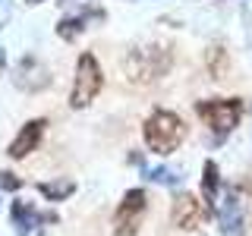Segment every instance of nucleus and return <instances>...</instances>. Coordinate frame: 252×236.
Masks as SVG:
<instances>
[{
    "label": "nucleus",
    "instance_id": "1",
    "mask_svg": "<svg viewBox=\"0 0 252 236\" xmlns=\"http://www.w3.org/2000/svg\"><path fill=\"white\" fill-rule=\"evenodd\" d=\"M173 66V57L167 47L161 44H142V47H132L123 60V73H126V82L129 85H155L161 82L164 76L170 73Z\"/></svg>",
    "mask_w": 252,
    "mask_h": 236
},
{
    "label": "nucleus",
    "instance_id": "2",
    "mask_svg": "<svg viewBox=\"0 0 252 236\" xmlns=\"http://www.w3.org/2000/svg\"><path fill=\"white\" fill-rule=\"evenodd\" d=\"M243 98H202L195 101V114L199 120L208 126L211 132V145H224L230 139V132L240 126V117H243Z\"/></svg>",
    "mask_w": 252,
    "mask_h": 236
},
{
    "label": "nucleus",
    "instance_id": "3",
    "mask_svg": "<svg viewBox=\"0 0 252 236\" xmlns=\"http://www.w3.org/2000/svg\"><path fill=\"white\" fill-rule=\"evenodd\" d=\"M186 132H189L186 123L180 120L173 110H167V107H155L152 114H148V120H145V129H142V136H145L148 151L167 157V154H173L180 145H183Z\"/></svg>",
    "mask_w": 252,
    "mask_h": 236
},
{
    "label": "nucleus",
    "instance_id": "4",
    "mask_svg": "<svg viewBox=\"0 0 252 236\" xmlns=\"http://www.w3.org/2000/svg\"><path fill=\"white\" fill-rule=\"evenodd\" d=\"M104 88V69H101V60L94 57L92 51H82L76 60V79L73 88H69V107L73 110H85L94 98Z\"/></svg>",
    "mask_w": 252,
    "mask_h": 236
},
{
    "label": "nucleus",
    "instance_id": "5",
    "mask_svg": "<svg viewBox=\"0 0 252 236\" xmlns=\"http://www.w3.org/2000/svg\"><path fill=\"white\" fill-rule=\"evenodd\" d=\"M148 211V195L145 189L136 186V189H126L120 205L114 211V236H139V227H142V217Z\"/></svg>",
    "mask_w": 252,
    "mask_h": 236
},
{
    "label": "nucleus",
    "instance_id": "6",
    "mask_svg": "<svg viewBox=\"0 0 252 236\" xmlns=\"http://www.w3.org/2000/svg\"><path fill=\"white\" fill-rule=\"evenodd\" d=\"M215 220H218V233L220 236H243L246 233V217H243V202H240V189L224 186L220 199L215 208Z\"/></svg>",
    "mask_w": 252,
    "mask_h": 236
},
{
    "label": "nucleus",
    "instance_id": "7",
    "mask_svg": "<svg viewBox=\"0 0 252 236\" xmlns=\"http://www.w3.org/2000/svg\"><path fill=\"white\" fill-rule=\"evenodd\" d=\"M16 88L26 94H38L44 88H51V69L38 54H22V60L16 63V76H13Z\"/></svg>",
    "mask_w": 252,
    "mask_h": 236
},
{
    "label": "nucleus",
    "instance_id": "8",
    "mask_svg": "<svg viewBox=\"0 0 252 236\" xmlns=\"http://www.w3.org/2000/svg\"><path fill=\"white\" fill-rule=\"evenodd\" d=\"M104 19H107L104 6L85 3V6H79L76 13H66V16L57 22V38H63V41H76L79 35H85L92 26H101Z\"/></svg>",
    "mask_w": 252,
    "mask_h": 236
},
{
    "label": "nucleus",
    "instance_id": "9",
    "mask_svg": "<svg viewBox=\"0 0 252 236\" xmlns=\"http://www.w3.org/2000/svg\"><path fill=\"white\" fill-rule=\"evenodd\" d=\"M170 220L177 230H199V224L205 220V208H202V199H195L192 192H177L173 195V205H170Z\"/></svg>",
    "mask_w": 252,
    "mask_h": 236
},
{
    "label": "nucleus",
    "instance_id": "10",
    "mask_svg": "<svg viewBox=\"0 0 252 236\" xmlns=\"http://www.w3.org/2000/svg\"><path fill=\"white\" fill-rule=\"evenodd\" d=\"M44 129H47L44 117H32L26 126H19V132H16L13 142L6 145V154H10L13 161H22V157H29L32 151H38V145H41V139H44Z\"/></svg>",
    "mask_w": 252,
    "mask_h": 236
},
{
    "label": "nucleus",
    "instance_id": "11",
    "mask_svg": "<svg viewBox=\"0 0 252 236\" xmlns=\"http://www.w3.org/2000/svg\"><path fill=\"white\" fill-rule=\"evenodd\" d=\"M10 217H13L16 236H29L35 227H41V224H57V220H60L54 211H38L35 205H29V202H22V199H13V202H10Z\"/></svg>",
    "mask_w": 252,
    "mask_h": 236
},
{
    "label": "nucleus",
    "instance_id": "12",
    "mask_svg": "<svg viewBox=\"0 0 252 236\" xmlns=\"http://www.w3.org/2000/svg\"><path fill=\"white\" fill-rule=\"evenodd\" d=\"M220 189H224L220 167H218V161H211V157H208V161L202 164V208H205V217H215Z\"/></svg>",
    "mask_w": 252,
    "mask_h": 236
},
{
    "label": "nucleus",
    "instance_id": "13",
    "mask_svg": "<svg viewBox=\"0 0 252 236\" xmlns=\"http://www.w3.org/2000/svg\"><path fill=\"white\" fill-rule=\"evenodd\" d=\"M139 173H142V179H148V183H155V186H170V189H180V186H183V179H186L180 167H164V164H158V167L139 164Z\"/></svg>",
    "mask_w": 252,
    "mask_h": 236
},
{
    "label": "nucleus",
    "instance_id": "14",
    "mask_svg": "<svg viewBox=\"0 0 252 236\" xmlns=\"http://www.w3.org/2000/svg\"><path fill=\"white\" fill-rule=\"evenodd\" d=\"M38 192H41V199L54 202V205H60V202H66L69 195L76 192V179H69V177L44 179V183H38Z\"/></svg>",
    "mask_w": 252,
    "mask_h": 236
},
{
    "label": "nucleus",
    "instance_id": "15",
    "mask_svg": "<svg viewBox=\"0 0 252 236\" xmlns=\"http://www.w3.org/2000/svg\"><path fill=\"white\" fill-rule=\"evenodd\" d=\"M205 69H208L211 79H227V73H230V54L218 44L208 47L205 51Z\"/></svg>",
    "mask_w": 252,
    "mask_h": 236
},
{
    "label": "nucleus",
    "instance_id": "16",
    "mask_svg": "<svg viewBox=\"0 0 252 236\" xmlns=\"http://www.w3.org/2000/svg\"><path fill=\"white\" fill-rule=\"evenodd\" d=\"M0 189H3V192H19V189H22V179L16 177L13 170H0Z\"/></svg>",
    "mask_w": 252,
    "mask_h": 236
},
{
    "label": "nucleus",
    "instance_id": "17",
    "mask_svg": "<svg viewBox=\"0 0 252 236\" xmlns=\"http://www.w3.org/2000/svg\"><path fill=\"white\" fill-rule=\"evenodd\" d=\"M3 69H6V51L0 47V73H3Z\"/></svg>",
    "mask_w": 252,
    "mask_h": 236
},
{
    "label": "nucleus",
    "instance_id": "18",
    "mask_svg": "<svg viewBox=\"0 0 252 236\" xmlns=\"http://www.w3.org/2000/svg\"><path fill=\"white\" fill-rule=\"evenodd\" d=\"M26 3H29V6H38V3H44V0H26Z\"/></svg>",
    "mask_w": 252,
    "mask_h": 236
},
{
    "label": "nucleus",
    "instance_id": "19",
    "mask_svg": "<svg viewBox=\"0 0 252 236\" xmlns=\"http://www.w3.org/2000/svg\"><path fill=\"white\" fill-rule=\"evenodd\" d=\"M63 3H66V0H63Z\"/></svg>",
    "mask_w": 252,
    "mask_h": 236
}]
</instances>
